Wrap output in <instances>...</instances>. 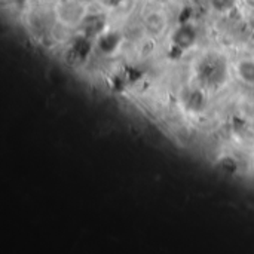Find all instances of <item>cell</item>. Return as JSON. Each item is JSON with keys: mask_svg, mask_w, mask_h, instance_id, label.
<instances>
[{"mask_svg": "<svg viewBox=\"0 0 254 254\" xmlns=\"http://www.w3.org/2000/svg\"><path fill=\"white\" fill-rule=\"evenodd\" d=\"M238 73L240 77L247 82V83H254V63L253 61H243L238 65Z\"/></svg>", "mask_w": 254, "mask_h": 254, "instance_id": "obj_1", "label": "cell"}]
</instances>
